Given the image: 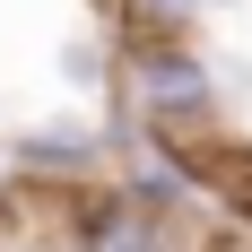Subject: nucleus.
I'll return each mask as SVG.
<instances>
[{"label":"nucleus","instance_id":"obj_2","mask_svg":"<svg viewBox=\"0 0 252 252\" xmlns=\"http://www.w3.org/2000/svg\"><path fill=\"white\" fill-rule=\"evenodd\" d=\"M61 244L70 252H165V226L130 200L122 183H78L61 200Z\"/></svg>","mask_w":252,"mask_h":252},{"label":"nucleus","instance_id":"obj_3","mask_svg":"<svg viewBox=\"0 0 252 252\" xmlns=\"http://www.w3.org/2000/svg\"><path fill=\"white\" fill-rule=\"evenodd\" d=\"M96 157H104V139L96 130H35V139H18V174L26 183H96Z\"/></svg>","mask_w":252,"mask_h":252},{"label":"nucleus","instance_id":"obj_4","mask_svg":"<svg viewBox=\"0 0 252 252\" xmlns=\"http://www.w3.org/2000/svg\"><path fill=\"white\" fill-rule=\"evenodd\" d=\"M113 9V44H191L209 0H104Z\"/></svg>","mask_w":252,"mask_h":252},{"label":"nucleus","instance_id":"obj_1","mask_svg":"<svg viewBox=\"0 0 252 252\" xmlns=\"http://www.w3.org/2000/svg\"><path fill=\"white\" fill-rule=\"evenodd\" d=\"M113 87L148 122V139L218 130V70L191 44H113Z\"/></svg>","mask_w":252,"mask_h":252}]
</instances>
